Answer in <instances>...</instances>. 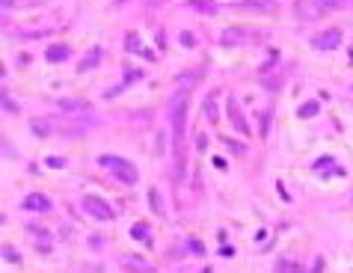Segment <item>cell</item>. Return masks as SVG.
<instances>
[{
    "instance_id": "cell-21",
    "label": "cell",
    "mask_w": 353,
    "mask_h": 273,
    "mask_svg": "<svg viewBox=\"0 0 353 273\" xmlns=\"http://www.w3.org/2000/svg\"><path fill=\"white\" fill-rule=\"evenodd\" d=\"M187 250H190L193 255H202V252H205V247H202V241H196V238H190V241H187Z\"/></svg>"
},
{
    "instance_id": "cell-4",
    "label": "cell",
    "mask_w": 353,
    "mask_h": 273,
    "mask_svg": "<svg viewBox=\"0 0 353 273\" xmlns=\"http://www.w3.org/2000/svg\"><path fill=\"white\" fill-rule=\"evenodd\" d=\"M338 45H341V30L338 27H330V30H324V33H318L311 39V48L315 51H332Z\"/></svg>"
},
{
    "instance_id": "cell-22",
    "label": "cell",
    "mask_w": 353,
    "mask_h": 273,
    "mask_svg": "<svg viewBox=\"0 0 353 273\" xmlns=\"http://www.w3.org/2000/svg\"><path fill=\"white\" fill-rule=\"evenodd\" d=\"M223 146H228V148H231L234 154H244V151H247V148H244L241 143H234V140H228V137H223Z\"/></svg>"
},
{
    "instance_id": "cell-16",
    "label": "cell",
    "mask_w": 353,
    "mask_h": 273,
    "mask_svg": "<svg viewBox=\"0 0 353 273\" xmlns=\"http://www.w3.org/2000/svg\"><path fill=\"white\" fill-rule=\"evenodd\" d=\"M318 110H321L318 101H306V104L297 110V116H300V119H309V116H318Z\"/></svg>"
},
{
    "instance_id": "cell-25",
    "label": "cell",
    "mask_w": 353,
    "mask_h": 273,
    "mask_svg": "<svg viewBox=\"0 0 353 273\" xmlns=\"http://www.w3.org/2000/svg\"><path fill=\"white\" fill-rule=\"evenodd\" d=\"M330 167H332V158H321V161L315 164V169H318V172H327Z\"/></svg>"
},
{
    "instance_id": "cell-23",
    "label": "cell",
    "mask_w": 353,
    "mask_h": 273,
    "mask_svg": "<svg viewBox=\"0 0 353 273\" xmlns=\"http://www.w3.org/2000/svg\"><path fill=\"white\" fill-rule=\"evenodd\" d=\"M125 264H131V267H140V270H148V264H145L143 258H137V255H128V258H125Z\"/></svg>"
},
{
    "instance_id": "cell-18",
    "label": "cell",
    "mask_w": 353,
    "mask_h": 273,
    "mask_svg": "<svg viewBox=\"0 0 353 273\" xmlns=\"http://www.w3.org/2000/svg\"><path fill=\"white\" fill-rule=\"evenodd\" d=\"M148 205H151V211L154 214H164V205H161V196H158V190H148Z\"/></svg>"
},
{
    "instance_id": "cell-17",
    "label": "cell",
    "mask_w": 353,
    "mask_h": 273,
    "mask_svg": "<svg viewBox=\"0 0 353 273\" xmlns=\"http://www.w3.org/2000/svg\"><path fill=\"white\" fill-rule=\"evenodd\" d=\"M125 51H131V54H140L143 48H140V36L137 33H128L125 36Z\"/></svg>"
},
{
    "instance_id": "cell-31",
    "label": "cell",
    "mask_w": 353,
    "mask_h": 273,
    "mask_svg": "<svg viewBox=\"0 0 353 273\" xmlns=\"http://www.w3.org/2000/svg\"><path fill=\"white\" fill-rule=\"evenodd\" d=\"M148 3H151V6H158V3H164V0H148Z\"/></svg>"
},
{
    "instance_id": "cell-14",
    "label": "cell",
    "mask_w": 353,
    "mask_h": 273,
    "mask_svg": "<svg viewBox=\"0 0 353 273\" xmlns=\"http://www.w3.org/2000/svg\"><path fill=\"white\" fill-rule=\"evenodd\" d=\"M33 131H36L39 137H51V134H57V128H54L51 122H45V119H36V122H33Z\"/></svg>"
},
{
    "instance_id": "cell-24",
    "label": "cell",
    "mask_w": 353,
    "mask_h": 273,
    "mask_svg": "<svg viewBox=\"0 0 353 273\" xmlns=\"http://www.w3.org/2000/svg\"><path fill=\"white\" fill-rule=\"evenodd\" d=\"M327 3V9H341V6H350L353 0H324Z\"/></svg>"
},
{
    "instance_id": "cell-30",
    "label": "cell",
    "mask_w": 353,
    "mask_h": 273,
    "mask_svg": "<svg viewBox=\"0 0 353 273\" xmlns=\"http://www.w3.org/2000/svg\"><path fill=\"white\" fill-rule=\"evenodd\" d=\"M48 167H65V161L62 158H48Z\"/></svg>"
},
{
    "instance_id": "cell-28",
    "label": "cell",
    "mask_w": 353,
    "mask_h": 273,
    "mask_svg": "<svg viewBox=\"0 0 353 273\" xmlns=\"http://www.w3.org/2000/svg\"><path fill=\"white\" fill-rule=\"evenodd\" d=\"M3 110H6V113H18V107H15V101H12L9 95H3Z\"/></svg>"
},
{
    "instance_id": "cell-29",
    "label": "cell",
    "mask_w": 353,
    "mask_h": 273,
    "mask_svg": "<svg viewBox=\"0 0 353 273\" xmlns=\"http://www.w3.org/2000/svg\"><path fill=\"white\" fill-rule=\"evenodd\" d=\"M89 244H92V250H101V244H104V238H101V235H92V238H89Z\"/></svg>"
},
{
    "instance_id": "cell-27",
    "label": "cell",
    "mask_w": 353,
    "mask_h": 273,
    "mask_svg": "<svg viewBox=\"0 0 353 273\" xmlns=\"http://www.w3.org/2000/svg\"><path fill=\"white\" fill-rule=\"evenodd\" d=\"M181 45H184V48H193V45H196V39H193V33H187V30L181 33Z\"/></svg>"
},
{
    "instance_id": "cell-3",
    "label": "cell",
    "mask_w": 353,
    "mask_h": 273,
    "mask_svg": "<svg viewBox=\"0 0 353 273\" xmlns=\"http://www.w3.org/2000/svg\"><path fill=\"white\" fill-rule=\"evenodd\" d=\"M184 116H187V89L181 86L178 95L172 98V128H175V137L184 134Z\"/></svg>"
},
{
    "instance_id": "cell-10",
    "label": "cell",
    "mask_w": 353,
    "mask_h": 273,
    "mask_svg": "<svg viewBox=\"0 0 353 273\" xmlns=\"http://www.w3.org/2000/svg\"><path fill=\"white\" fill-rule=\"evenodd\" d=\"M193 12H202V15H214V12H220V3L217 0H190L187 3Z\"/></svg>"
},
{
    "instance_id": "cell-8",
    "label": "cell",
    "mask_w": 353,
    "mask_h": 273,
    "mask_svg": "<svg viewBox=\"0 0 353 273\" xmlns=\"http://www.w3.org/2000/svg\"><path fill=\"white\" fill-rule=\"evenodd\" d=\"M226 110H228V119H231L234 131H238V134H249V125H247L244 113H241V104L234 101V98H228V101H226Z\"/></svg>"
},
{
    "instance_id": "cell-7",
    "label": "cell",
    "mask_w": 353,
    "mask_h": 273,
    "mask_svg": "<svg viewBox=\"0 0 353 273\" xmlns=\"http://www.w3.org/2000/svg\"><path fill=\"white\" fill-rule=\"evenodd\" d=\"M321 12H330L324 0H297V15L300 18L309 21V18H318Z\"/></svg>"
},
{
    "instance_id": "cell-2",
    "label": "cell",
    "mask_w": 353,
    "mask_h": 273,
    "mask_svg": "<svg viewBox=\"0 0 353 273\" xmlns=\"http://www.w3.org/2000/svg\"><path fill=\"white\" fill-rule=\"evenodd\" d=\"M98 167H101V169H110L122 184H134V181H137V167L128 164V161H122V158H116V154H101Z\"/></svg>"
},
{
    "instance_id": "cell-19",
    "label": "cell",
    "mask_w": 353,
    "mask_h": 273,
    "mask_svg": "<svg viewBox=\"0 0 353 273\" xmlns=\"http://www.w3.org/2000/svg\"><path fill=\"white\" fill-rule=\"evenodd\" d=\"M131 235H134V238H140V241H151V238H148V226H143V223L131 229Z\"/></svg>"
},
{
    "instance_id": "cell-5",
    "label": "cell",
    "mask_w": 353,
    "mask_h": 273,
    "mask_svg": "<svg viewBox=\"0 0 353 273\" xmlns=\"http://www.w3.org/2000/svg\"><path fill=\"white\" fill-rule=\"evenodd\" d=\"M83 208H86L95 220H113V217H116L113 208H110L104 199H98V196H83Z\"/></svg>"
},
{
    "instance_id": "cell-9",
    "label": "cell",
    "mask_w": 353,
    "mask_h": 273,
    "mask_svg": "<svg viewBox=\"0 0 353 273\" xmlns=\"http://www.w3.org/2000/svg\"><path fill=\"white\" fill-rule=\"evenodd\" d=\"M24 208L27 211H51L54 205H51L48 196H42V193H30V196L24 199Z\"/></svg>"
},
{
    "instance_id": "cell-12",
    "label": "cell",
    "mask_w": 353,
    "mask_h": 273,
    "mask_svg": "<svg viewBox=\"0 0 353 273\" xmlns=\"http://www.w3.org/2000/svg\"><path fill=\"white\" fill-rule=\"evenodd\" d=\"M27 235H36V238H39V250H42V252H51V238H48L39 226H27Z\"/></svg>"
},
{
    "instance_id": "cell-1",
    "label": "cell",
    "mask_w": 353,
    "mask_h": 273,
    "mask_svg": "<svg viewBox=\"0 0 353 273\" xmlns=\"http://www.w3.org/2000/svg\"><path fill=\"white\" fill-rule=\"evenodd\" d=\"M264 42V33L261 30H244V27H228L220 33V45L226 48H238V45H258Z\"/></svg>"
},
{
    "instance_id": "cell-13",
    "label": "cell",
    "mask_w": 353,
    "mask_h": 273,
    "mask_svg": "<svg viewBox=\"0 0 353 273\" xmlns=\"http://www.w3.org/2000/svg\"><path fill=\"white\" fill-rule=\"evenodd\" d=\"M57 107H60V110H65V113H74V110H86L89 104H86V101H71V98H62V101H57Z\"/></svg>"
},
{
    "instance_id": "cell-20",
    "label": "cell",
    "mask_w": 353,
    "mask_h": 273,
    "mask_svg": "<svg viewBox=\"0 0 353 273\" xmlns=\"http://www.w3.org/2000/svg\"><path fill=\"white\" fill-rule=\"evenodd\" d=\"M205 113H208V119H211V122H217V104H214V95H208V101H205Z\"/></svg>"
},
{
    "instance_id": "cell-11",
    "label": "cell",
    "mask_w": 353,
    "mask_h": 273,
    "mask_svg": "<svg viewBox=\"0 0 353 273\" xmlns=\"http://www.w3.org/2000/svg\"><path fill=\"white\" fill-rule=\"evenodd\" d=\"M68 54H71L68 45H51V48H48V60H51V63H65Z\"/></svg>"
},
{
    "instance_id": "cell-15",
    "label": "cell",
    "mask_w": 353,
    "mask_h": 273,
    "mask_svg": "<svg viewBox=\"0 0 353 273\" xmlns=\"http://www.w3.org/2000/svg\"><path fill=\"white\" fill-rule=\"evenodd\" d=\"M98 63H101V48H92V51H89V57L81 63V71H89V68H95Z\"/></svg>"
},
{
    "instance_id": "cell-6",
    "label": "cell",
    "mask_w": 353,
    "mask_h": 273,
    "mask_svg": "<svg viewBox=\"0 0 353 273\" xmlns=\"http://www.w3.org/2000/svg\"><path fill=\"white\" fill-rule=\"evenodd\" d=\"M234 9L270 15V12H276V9H279V3H276V0H241V3H234Z\"/></svg>"
},
{
    "instance_id": "cell-26",
    "label": "cell",
    "mask_w": 353,
    "mask_h": 273,
    "mask_svg": "<svg viewBox=\"0 0 353 273\" xmlns=\"http://www.w3.org/2000/svg\"><path fill=\"white\" fill-rule=\"evenodd\" d=\"M3 258H6V261H15V264L21 261V255H18L15 250H9V247H3Z\"/></svg>"
}]
</instances>
